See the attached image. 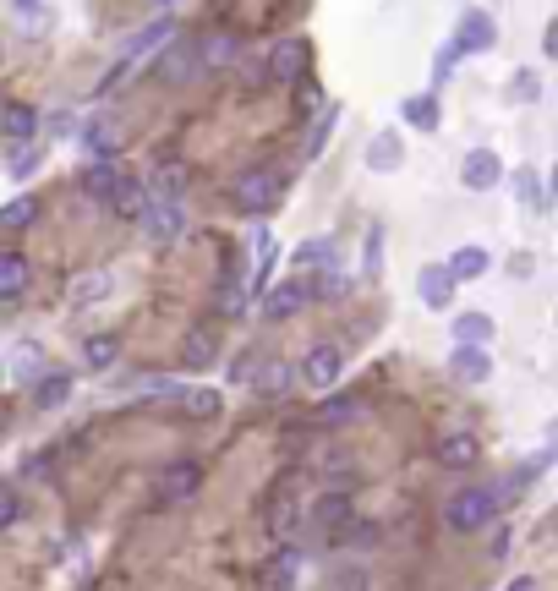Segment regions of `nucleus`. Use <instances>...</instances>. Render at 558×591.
<instances>
[{
	"mask_svg": "<svg viewBox=\"0 0 558 591\" xmlns=\"http://www.w3.org/2000/svg\"><path fill=\"white\" fill-rule=\"evenodd\" d=\"M121 187H126V181H121V170H115L110 159H93V165L83 170V192L93 197V203H110V208H115Z\"/></svg>",
	"mask_w": 558,
	"mask_h": 591,
	"instance_id": "9d476101",
	"label": "nucleus"
},
{
	"mask_svg": "<svg viewBox=\"0 0 558 591\" xmlns=\"http://www.w3.org/2000/svg\"><path fill=\"white\" fill-rule=\"evenodd\" d=\"M66 394H72V378H66V373H50V378H39V384H33V400H39L44 411H55Z\"/></svg>",
	"mask_w": 558,
	"mask_h": 591,
	"instance_id": "c85d7f7f",
	"label": "nucleus"
},
{
	"mask_svg": "<svg viewBox=\"0 0 558 591\" xmlns=\"http://www.w3.org/2000/svg\"><path fill=\"white\" fill-rule=\"evenodd\" d=\"M197 488H203V466H197V460H176V466H165V477H159V498H165V504H186Z\"/></svg>",
	"mask_w": 558,
	"mask_h": 591,
	"instance_id": "20e7f679",
	"label": "nucleus"
},
{
	"mask_svg": "<svg viewBox=\"0 0 558 591\" xmlns=\"http://www.w3.org/2000/svg\"><path fill=\"white\" fill-rule=\"evenodd\" d=\"M329 126H334V115H323V121H318V132H312V154L323 148V137H329Z\"/></svg>",
	"mask_w": 558,
	"mask_h": 591,
	"instance_id": "37998d69",
	"label": "nucleus"
},
{
	"mask_svg": "<svg viewBox=\"0 0 558 591\" xmlns=\"http://www.w3.org/2000/svg\"><path fill=\"white\" fill-rule=\"evenodd\" d=\"M340 351L334 345H312L307 351V362H301V378H307V389H329V384H340Z\"/></svg>",
	"mask_w": 558,
	"mask_h": 591,
	"instance_id": "6e6552de",
	"label": "nucleus"
},
{
	"mask_svg": "<svg viewBox=\"0 0 558 591\" xmlns=\"http://www.w3.org/2000/svg\"><path fill=\"white\" fill-rule=\"evenodd\" d=\"M301 301H307V285H279V291L269 296V301H263V318H290V312H296L301 307Z\"/></svg>",
	"mask_w": 558,
	"mask_h": 591,
	"instance_id": "b1692460",
	"label": "nucleus"
},
{
	"mask_svg": "<svg viewBox=\"0 0 558 591\" xmlns=\"http://www.w3.org/2000/svg\"><path fill=\"white\" fill-rule=\"evenodd\" d=\"M449 269H455V280H476V274L493 269V258H487V247H460L455 258H449Z\"/></svg>",
	"mask_w": 558,
	"mask_h": 591,
	"instance_id": "393cba45",
	"label": "nucleus"
},
{
	"mask_svg": "<svg viewBox=\"0 0 558 591\" xmlns=\"http://www.w3.org/2000/svg\"><path fill=\"white\" fill-rule=\"evenodd\" d=\"M455 44H460L465 55L493 50V44H498V22L487 17V11H465V17H460V33H455Z\"/></svg>",
	"mask_w": 558,
	"mask_h": 591,
	"instance_id": "0eeeda50",
	"label": "nucleus"
},
{
	"mask_svg": "<svg viewBox=\"0 0 558 591\" xmlns=\"http://www.w3.org/2000/svg\"><path fill=\"white\" fill-rule=\"evenodd\" d=\"M482 455V444H476V433H444L438 438V466H471V460Z\"/></svg>",
	"mask_w": 558,
	"mask_h": 591,
	"instance_id": "9b49d317",
	"label": "nucleus"
},
{
	"mask_svg": "<svg viewBox=\"0 0 558 591\" xmlns=\"http://www.w3.org/2000/svg\"><path fill=\"white\" fill-rule=\"evenodd\" d=\"M301 72H307V44H301V39H279L269 50V77H274V83H296Z\"/></svg>",
	"mask_w": 558,
	"mask_h": 591,
	"instance_id": "1a4fd4ad",
	"label": "nucleus"
},
{
	"mask_svg": "<svg viewBox=\"0 0 558 591\" xmlns=\"http://www.w3.org/2000/svg\"><path fill=\"white\" fill-rule=\"evenodd\" d=\"M186 416H197V422H208V416H219L225 411V394L219 389H186Z\"/></svg>",
	"mask_w": 558,
	"mask_h": 591,
	"instance_id": "a878e982",
	"label": "nucleus"
},
{
	"mask_svg": "<svg viewBox=\"0 0 558 591\" xmlns=\"http://www.w3.org/2000/svg\"><path fill=\"white\" fill-rule=\"evenodd\" d=\"M186 192V170H159V203H181Z\"/></svg>",
	"mask_w": 558,
	"mask_h": 591,
	"instance_id": "7c9ffc66",
	"label": "nucleus"
},
{
	"mask_svg": "<svg viewBox=\"0 0 558 591\" xmlns=\"http://www.w3.org/2000/svg\"><path fill=\"white\" fill-rule=\"evenodd\" d=\"M33 170V148H17V154H11V176H28Z\"/></svg>",
	"mask_w": 558,
	"mask_h": 591,
	"instance_id": "a19ab883",
	"label": "nucleus"
},
{
	"mask_svg": "<svg viewBox=\"0 0 558 591\" xmlns=\"http://www.w3.org/2000/svg\"><path fill=\"white\" fill-rule=\"evenodd\" d=\"M22 520V493L6 482V493H0V526H17Z\"/></svg>",
	"mask_w": 558,
	"mask_h": 591,
	"instance_id": "72a5a7b5",
	"label": "nucleus"
},
{
	"mask_svg": "<svg viewBox=\"0 0 558 591\" xmlns=\"http://www.w3.org/2000/svg\"><path fill=\"white\" fill-rule=\"evenodd\" d=\"M493 515H498V493L493 488H460L444 504V520L455 531H482V526H493Z\"/></svg>",
	"mask_w": 558,
	"mask_h": 591,
	"instance_id": "f257e3e1",
	"label": "nucleus"
},
{
	"mask_svg": "<svg viewBox=\"0 0 558 591\" xmlns=\"http://www.w3.org/2000/svg\"><path fill=\"white\" fill-rule=\"evenodd\" d=\"M33 132H39V115H33L28 104H6V137L11 143H28Z\"/></svg>",
	"mask_w": 558,
	"mask_h": 591,
	"instance_id": "bb28decb",
	"label": "nucleus"
},
{
	"mask_svg": "<svg viewBox=\"0 0 558 591\" xmlns=\"http://www.w3.org/2000/svg\"><path fill=\"white\" fill-rule=\"evenodd\" d=\"M400 159H405V143H400L394 132H378V137L367 143V165L378 170V176H389V170L400 165Z\"/></svg>",
	"mask_w": 558,
	"mask_h": 591,
	"instance_id": "dca6fc26",
	"label": "nucleus"
},
{
	"mask_svg": "<svg viewBox=\"0 0 558 591\" xmlns=\"http://www.w3.org/2000/svg\"><path fill=\"white\" fill-rule=\"evenodd\" d=\"M449 367H455V378H465V384H482L493 373V356H487V345H460Z\"/></svg>",
	"mask_w": 558,
	"mask_h": 591,
	"instance_id": "ddd939ff",
	"label": "nucleus"
},
{
	"mask_svg": "<svg viewBox=\"0 0 558 591\" xmlns=\"http://www.w3.org/2000/svg\"><path fill=\"white\" fill-rule=\"evenodd\" d=\"M214 351H219L214 329H192V334H186V345H181V362L186 367H208V362H214Z\"/></svg>",
	"mask_w": 558,
	"mask_h": 591,
	"instance_id": "a211bd4d",
	"label": "nucleus"
},
{
	"mask_svg": "<svg viewBox=\"0 0 558 591\" xmlns=\"http://www.w3.org/2000/svg\"><path fill=\"white\" fill-rule=\"evenodd\" d=\"M301 520H312V509H301L296 498H279V504H274V515H269V531H274L279 542H296Z\"/></svg>",
	"mask_w": 558,
	"mask_h": 591,
	"instance_id": "4468645a",
	"label": "nucleus"
},
{
	"mask_svg": "<svg viewBox=\"0 0 558 591\" xmlns=\"http://www.w3.org/2000/svg\"><path fill=\"white\" fill-rule=\"evenodd\" d=\"M274 197H279V176L274 170H247V176L236 181V203H241V214H263V208H274Z\"/></svg>",
	"mask_w": 558,
	"mask_h": 591,
	"instance_id": "f03ea898",
	"label": "nucleus"
},
{
	"mask_svg": "<svg viewBox=\"0 0 558 591\" xmlns=\"http://www.w3.org/2000/svg\"><path fill=\"white\" fill-rule=\"evenodd\" d=\"M296 559L301 553L290 548V542H279V553L269 559V570H263V591H290V581H296Z\"/></svg>",
	"mask_w": 558,
	"mask_h": 591,
	"instance_id": "2eb2a0df",
	"label": "nucleus"
},
{
	"mask_svg": "<svg viewBox=\"0 0 558 591\" xmlns=\"http://www.w3.org/2000/svg\"><path fill=\"white\" fill-rule=\"evenodd\" d=\"M22 291H28V258L0 252V301H22Z\"/></svg>",
	"mask_w": 558,
	"mask_h": 591,
	"instance_id": "f8f14e48",
	"label": "nucleus"
},
{
	"mask_svg": "<svg viewBox=\"0 0 558 591\" xmlns=\"http://www.w3.org/2000/svg\"><path fill=\"white\" fill-rule=\"evenodd\" d=\"M460 181L471 192H487V187H498V181H504V165H498L493 148H471V154H465V165H460Z\"/></svg>",
	"mask_w": 558,
	"mask_h": 591,
	"instance_id": "423d86ee",
	"label": "nucleus"
},
{
	"mask_svg": "<svg viewBox=\"0 0 558 591\" xmlns=\"http://www.w3.org/2000/svg\"><path fill=\"white\" fill-rule=\"evenodd\" d=\"M542 50H548V55H553V61H558V17L548 22V39H542Z\"/></svg>",
	"mask_w": 558,
	"mask_h": 591,
	"instance_id": "c03bdc74",
	"label": "nucleus"
},
{
	"mask_svg": "<svg viewBox=\"0 0 558 591\" xmlns=\"http://www.w3.org/2000/svg\"><path fill=\"white\" fill-rule=\"evenodd\" d=\"M405 121H411L416 132H438V121H444L438 94H411V99H405Z\"/></svg>",
	"mask_w": 558,
	"mask_h": 591,
	"instance_id": "f3484780",
	"label": "nucleus"
},
{
	"mask_svg": "<svg viewBox=\"0 0 558 591\" xmlns=\"http://www.w3.org/2000/svg\"><path fill=\"white\" fill-rule=\"evenodd\" d=\"M0 219H6V230H28L33 225V203H28V197H17V203H6V214H0Z\"/></svg>",
	"mask_w": 558,
	"mask_h": 591,
	"instance_id": "473e14b6",
	"label": "nucleus"
},
{
	"mask_svg": "<svg viewBox=\"0 0 558 591\" xmlns=\"http://www.w3.org/2000/svg\"><path fill=\"white\" fill-rule=\"evenodd\" d=\"M115 214H137V219H148V208H143V187L137 181H126L121 197H115Z\"/></svg>",
	"mask_w": 558,
	"mask_h": 591,
	"instance_id": "c756f323",
	"label": "nucleus"
},
{
	"mask_svg": "<svg viewBox=\"0 0 558 591\" xmlns=\"http://www.w3.org/2000/svg\"><path fill=\"white\" fill-rule=\"evenodd\" d=\"M181 225H186V214H181V203H154L148 208V230H154V236H181Z\"/></svg>",
	"mask_w": 558,
	"mask_h": 591,
	"instance_id": "5701e85b",
	"label": "nucleus"
},
{
	"mask_svg": "<svg viewBox=\"0 0 558 591\" xmlns=\"http://www.w3.org/2000/svg\"><path fill=\"white\" fill-rule=\"evenodd\" d=\"M115 356H121V340H115V334H93V340H83V362L88 367H110Z\"/></svg>",
	"mask_w": 558,
	"mask_h": 591,
	"instance_id": "cd10ccee",
	"label": "nucleus"
},
{
	"mask_svg": "<svg viewBox=\"0 0 558 591\" xmlns=\"http://www.w3.org/2000/svg\"><path fill=\"white\" fill-rule=\"evenodd\" d=\"M356 416V400H329L323 405V422H351Z\"/></svg>",
	"mask_w": 558,
	"mask_h": 591,
	"instance_id": "4c0bfd02",
	"label": "nucleus"
},
{
	"mask_svg": "<svg viewBox=\"0 0 558 591\" xmlns=\"http://www.w3.org/2000/svg\"><path fill=\"white\" fill-rule=\"evenodd\" d=\"M515 192H520V197H526V203H531V208H542V187H537V181H531V176H526V170H520V176H515Z\"/></svg>",
	"mask_w": 558,
	"mask_h": 591,
	"instance_id": "58836bf2",
	"label": "nucleus"
},
{
	"mask_svg": "<svg viewBox=\"0 0 558 591\" xmlns=\"http://www.w3.org/2000/svg\"><path fill=\"white\" fill-rule=\"evenodd\" d=\"M203 72V44H170L159 55V83H192Z\"/></svg>",
	"mask_w": 558,
	"mask_h": 591,
	"instance_id": "7ed1b4c3",
	"label": "nucleus"
},
{
	"mask_svg": "<svg viewBox=\"0 0 558 591\" xmlns=\"http://www.w3.org/2000/svg\"><path fill=\"white\" fill-rule=\"evenodd\" d=\"M460 55H465V50H460L455 39H449V44H444V55H438V66H433V77H438V83H444V77L455 72V61H460Z\"/></svg>",
	"mask_w": 558,
	"mask_h": 591,
	"instance_id": "e433bc0d",
	"label": "nucleus"
},
{
	"mask_svg": "<svg viewBox=\"0 0 558 591\" xmlns=\"http://www.w3.org/2000/svg\"><path fill=\"white\" fill-rule=\"evenodd\" d=\"M230 55H236V44H230V39H219V33H214V39L203 44V72H208V66H225Z\"/></svg>",
	"mask_w": 558,
	"mask_h": 591,
	"instance_id": "2f4dec72",
	"label": "nucleus"
},
{
	"mask_svg": "<svg viewBox=\"0 0 558 591\" xmlns=\"http://www.w3.org/2000/svg\"><path fill=\"white\" fill-rule=\"evenodd\" d=\"M110 285H115L110 274H88V280H77V301H99Z\"/></svg>",
	"mask_w": 558,
	"mask_h": 591,
	"instance_id": "f704fd0d",
	"label": "nucleus"
},
{
	"mask_svg": "<svg viewBox=\"0 0 558 591\" xmlns=\"http://www.w3.org/2000/svg\"><path fill=\"white\" fill-rule=\"evenodd\" d=\"M143 394H148V400H170V394H176V400H186V389L170 384V378H143Z\"/></svg>",
	"mask_w": 558,
	"mask_h": 591,
	"instance_id": "c9c22d12",
	"label": "nucleus"
},
{
	"mask_svg": "<svg viewBox=\"0 0 558 591\" xmlns=\"http://www.w3.org/2000/svg\"><path fill=\"white\" fill-rule=\"evenodd\" d=\"M170 33H176V22H170V17L148 22V28H143V33H137V39H132V44H126V61H137V55L159 50V44H165V39H170Z\"/></svg>",
	"mask_w": 558,
	"mask_h": 591,
	"instance_id": "aec40b11",
	"label": "nucleus"
},
{
	"mask_svg": "<svg viewBox=\"0 0 558 591\" xmlns=\"http://www.w3.org/2000/svg\"><path fill=\"white\" fill-rule=\"evenodd\" d=\"M553 197H558V165H553Z\"/></svg>",
	"mask_w": 558,
	"mask_h": 591,
	"instance_id": "49530a36",
	"label": "nucleus"
},
{
	"mask_svg": "<svg viewBox=\"0 0 558 591\" xmlns=\"http://www.w3.org/2000/svg\"><path fill=\"white\" fill-rule=\"evenodd\" d=\"M290 378H296V367H285V362H269V367L258 373V384H252V389H258L263 400H279V394H290Z\"/></svg>",
	"mask_w": 558,
	"mask_h": 591,
	"instance_id": "4be33fe9",
	"label": "nucleus"
},
{
	"mask_svg": "<svg viewBox=\"0 0 558 591\" xmlns=\"http://www.w3.org/2000/svg\"><path fill=\"white\" fill-rule=\"evenodd\" d=\"M455 340L460 345H487V340H493V318H487V312H460V318H455Z\"/></svg>",
	"mask_w": 558,
	"mask_h": 591,
	"instance_id": "6ab92c4d",
	"label": "nucleus"
},
{
	"mask_svg": "<svg viewBox=\"0 0 558 591\" xmlns=\"http://www.w3.org/2000/svg\"><path fill=\"white\" fill-rule=\"evenodd\" d=\"M515 94H520V99H537V77H531V72H520V83H515Z\"/></svg>",
	"mask_w": 558,
	"mask_h": 591,
	"instance_id": "79ce46f5",
	"label": "nucleus"
},
{
	"mask_svg": "<svg viewBox=\"0 0 558 591\" xmlns=\"http://www.w3.org/2000/svg\"><path fill=\"white\" fill-rule=\"evenodd\" d=\"M312 520H318V526H345V520H351V493H323L318 504H312Z\"/></svg>",
	"mask_w": 558,
	"mask_h": 591,
	"instance_id": "412c9836",
	"label": "nucleus"
},
{
	"mask_svg": "<svg viewBox=\"0 0 558 591\" xmlns=\"http://www.w3.org/2000/svg\"><path fill=\"white\" fill-rule=\"evenodd\" d=\"M509 591H537V581H515V586H509Z\"/></svg>",
	"mask_w": 558,
	"mask_h": 591,
	"instance_id": "a18cd8bd",
	"label": "nucleus"
},
{
	"mask_svg": "<svg viewBox=\"0 0 558 591\" xmlns=\"http://www.w3.org/2000/svg\"><path fill=\"white\" fill-rule=\"evenodd\" d=\"M296 258H301V263H323V258H329V241H307Z\"/></svg>",
	"mask_w": 558,
	"mask_h": 591,
	"instance_id": "ea45409f",
	"label": "nucleus"
},
{
	"mask_svg": "<svg viewBox=\"0 0 558 591\" xmlns=\"http://www.w3.org/2000/svg\"><path fill=\"white\" fill-rule=\"evenodd\" d=\"M455 285L460 280H455V269H449V263H444V269H438V263H427V269L416 274V296H422L433 312H444L449 301H455Z\"/></svg>",
	"mask_w": 558,
	"mask_h": 591,
	"instance_id": "39448f33",
	"label": "nucleus"
}]
</instances>
